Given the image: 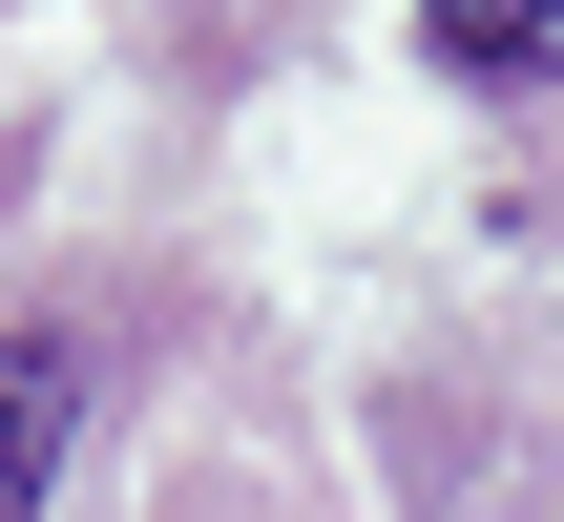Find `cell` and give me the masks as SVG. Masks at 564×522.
<instances>
[{
    "label": "cell",
    "instance_id": "2",
    "mask_svg": "<svg viewBox=\"0 0 564 522\" xmlns=\"http://www.w3.org/2000/svg\"><path fill=\"white\" fill-rule=\"evenodd\" d=\"M419 42H440L460 84H502V105L564 84V0H419Z\"/></svg>",
    "mask_w": 564,
    "mask_h": 522
},
{
    "label": "cell",
    "instance_id": "1",
    "mask_svg": "<svg viewBox=\"0 0 564 522\" xmlns=\"http://www.w3.org/2000/svg\"><path fill=\"white\" fill-rule=\"evenodd\" d=\"M63 439H84V335H63V314H21V335H0V522L63 481Z\"/></svg>",
    "mask_w": 564,
    "mask_h": 522
}]
</instances>
